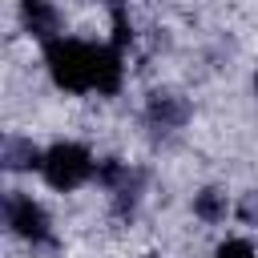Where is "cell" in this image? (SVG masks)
<instances>
[{
    "label": "cell",
    "instance_id": "1",
    "mask_svg": "<svg viewBox=\"0 0 258 258\" xmlns=\"http://www.w3.org/2000/svg\"><path fill=\"white\" fill-rule=\"evenodd\" d=\"M44 64L52 81L69 93H101L113 97L125 81L121 48L101 44V40H81V36H56L44 44Z\"/></svg>",
    "mask_w": 258,
    "mask_h": 258
},
{
    "label": "cell",
    "instance_id": "2",
    "mask_svg": "<svg viewBox=\"0 0 258 258\" xmlns=\"http://www.w3.org/2000/svg\"><path fill=\"white\" fill-rule=\"evenodd\" d=\"M40 177H44L48 189L73 194V189H81L89 177H97V161H93V153H89L85 145H77V141H56V145L44 149V157H40Z\"/></svg>",
    "mask_w": 258,
    "mask_h": 258
},
{
    "label": "cell",
    "instance_id": "3",
    "mask_svg": "<svg viewBox=\"0 0 258 258\" xmlns=\"http://www.w3.org/2000/svg\"><path fill=\"white\" fill-rule=\"evenodd\" d=\"M4 222H8V230H12L20 242H28V246H44V242L52 238L48 214H44L40 202H32V194L12 189V194L4 198Z\"/></svg>",
    "mask_w": 258,
    "mask_h": 258
},
{
    "label": "cell",
    "instance_id": "4",
    "mask_svg": "<svg viewBox=\"0 0 258 258\" xmlns=\"http://www.w3.org/2000/svg\"><path fill=\"white\" fill-rule=\"evenodd\" d=\"M20 16H24V28H28V36H36V40H56L60 32V12H56V4L52 0H20Z\"/></svg>",
    "mask_w": 258,
    "mask_h": 258
},
{
    "label": "cell",
    "instance_id": "5",
    "mask_svg": "<svg viewBox=\"0 0 258 258\" xmlns=\"http://www.w3.org/2000/svg\"><path fill=\"white\" fill-rule=\"evenodd\" d=\"M194 214H198L206 226H218V222H226L230 202H226L222 189H202V194H194Z\"/></svg>",
    "mask_w": 258,
    "mask_h": 258
},
{
    "label": "cell",
    "instance_id": "6",
    "mask_svg": "<svg viewBox=\"0 0 258 258\" xmlns=\"http://www.w3.org/2000/svg\"><path fill=\"white\" fill-rule=\"evenodd\" d=\"M218 258H258V250L246 242V238H230L218 246Z\"/></svg>",
    "mask_w": 258,
    "mask_h": 258
},
{
    "label": "cell",
    "instance_id": "7",
    "mask_svg": "<svg viewBox=\"0 0 258 258\" xmlns=\"http://www.w3.org/2000/svg\"><path fill=\"white\" fill-rule=\"evenodd\" d=\"M109 4H113V8H121V4H125V0H109Z\"/></svg>",
    "mask_w": 258,
    "mask_h": 258
},
{
    "label": "cell",
    "instance_id": "8",
    "mask_svg": "<svg viewBox=\"0 0 258 258\" xmlns=\"http://www.w3.org/2000/svg\"><path fill=\"white\" fill-rule=\"evenodd\" d=\"M254 93H258V73H254Z\"/></svg>",
    "mask_w": 258,
    "mask_h": 258
},
{
    "label": "cell",
    "instance_id": "9",
    "mask_svg": "<svg viewBox=\"0 0 258 258\" xmlns=\"http://www.w3.org/2000/svg\"><path fill=\"white\" fill-rule=\"evenodd\" d=\"M145 258H161V254H145Z\"/></svg>",
    "mask_w": 258,
    "mask_h": 258
}]
</instances>
